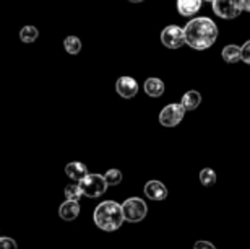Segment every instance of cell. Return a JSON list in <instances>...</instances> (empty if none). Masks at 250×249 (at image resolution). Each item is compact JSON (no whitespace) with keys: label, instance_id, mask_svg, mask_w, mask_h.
<instances>
[{"label":"cell","instance_id":"1","mask_svg":"<svg viewBox=\"0 0 250 249\" xmlns=\"http://www.w3.org/2000/svg\"><path fill=\"white\" fill-rule=\"evenodd\" d=\"M184 34H186V44L197 51H203V49L211 47L216 41L218 26L211 18L198 17L190 20L186 24Z\"/></svg>","mask_w":250,"mask_h":249},{"label":"cell","instance_id":"2","mask_svg":"<svg viewBox=\"0 0 250 249\" xmlns=\"http://www.w3.org/2000/svg\"><path fill=\"white\" fill-rule=\"evenodd\" d=\"M93 220L99 230H104V231L119 230L125 220L124 212H122V204H117L114 201L101 202L94 208Z\"/></svg>","mask_w":250,"mask_h":249},{"label":"cell","instance_id":"3","mask_svg":"<svg viewBox=\"0 0 250 249\" xmlns=\"http://www.w3.org/2000/svg\"><path fill=\"white\" fill-rule=\"evenodd\" d=\"M78 186L82 189L83 196L91 197V199L103 196L109 187L103 174H89V173L86 174V178H83L82 181L78 182Z\"/></svg>","mask_w":250,"mask_h":249},{"label":"cell","instance_id":"4","mask_svg":"<svg viewBox=\"0 0 250 249\" xmlns=\"http://www.w3.org/2000/svg\"><path fill=\"white\" fill-rule=\"evenodd\" d=\"M122 212L124 218L130 223H138L142 222L148 213L146 202L142 201L140 197H130L122 204Z\"/></svg>","mask_w":250,"mask_h":249},{"label":"cell","instance_id":"5","mask_svg":"<svg viewBox=\"0 0 250 249\" xmlns=\"http://www.w3.org/2000/svg\"><path fill=\"white\" fill-rule=\"evenodd\" d=\"M213 12L219 18L234 20L242 12V0H213Z\"/></svg>","mask_w":250,"mask_h":249},{"label":"cell","instance_id":"6","mask_svg":"<svg viewBox=\"0 0 250 249\" xmlns=\"http://www.w3.org/2000/svg\"><path fill=\"white\" fill-rule=\"evenodd\" d=\"M184 116H186V109H184L182 104H167L159 113V124L164 127H176L182 122Z\"/></svg>","mask_w":250,"mask_h":249},{"label":"cell","instance_id":"7","mask_svg":"<svg viewBox=\"0 0 250 249\" xmlns=\"http://www.w3.org/2000/svg\"><path fill=\"white\" fill-rule=\"evenodd\" d=\"M161 43L169 49H179L186 44V34L184 28L177 24H169L161 31Z\"/></svg>","mask_w":250,"mask_h":249},{"label":"cell","instance_id":"8","mask_svg":"<svg viewBox=\"0 0 250 249\" xmlns=\"http://www.w3.org/2000/svg\"><path fill=\"white\" fill-rule=\"evenodd\" d=\"M116 90H117V93L121 94L122 98L130 99V98L137 96V93H138V83L132 77H121L117 80V83H116Z\"/></svg>","mask_w":250,"mask_h":249},{"label":"cell","instance_id":"9","mask_svg":"<svg viewBox=\"0 0 250 249\" xmlns=\"http://www.w3.org/2000/svg\"><path fill=\"white\" fill-rule=\"evenodd\" d=\"M145 196L151 201H164L167 197V187L159 181H148L145 184Z\"/></svg>","mask_w":250,"mask_h":249},{"label":"cell","instance_id":"10","mask_svg":"<svg viewBox=\"0 0 250 249\" xmlns=\"http://www.w3.org/2000/svg\"><path fill=\"white\" fill-rule=\"evenodd\" d=\"M59 215L65 222H72L80 215V205L77 201H65L61 207H59Z\"/></svg>","mask_w":250,"mask_h":249},{"label":"cell","instance_id":"11","mask_svg":"<svg viewBox=\"0 0 250 249\" xmlns=\"http://www.w3.org/2000/svg\"><path fill=\"white\" fill-rule=\"evenodd\" d=\"M203 0H177V12L182 17H193L202 8Z\"/></svg>","mask_w":250,"mask_h":249},{"label":"cell","instance_id":"12","mask_svg":"<svg viewBox=\"0 0 250 249\" xmlns=\"http://www.w3.org/2000/svg\"><path fill=\"white\" fill-rule=\"evenodd\" d=\"M65 173H67V176L70 179H73V181H78L80 182L83 178H86L88 169H86V166L83 165V163L72 161V163H68V165L65 166Z\"/></svg>","mask_w":250,"mask_h":249},{"label":"cell","instance_id":"13","mask_svg":"<svg viewBox=\"0 0 250 249\" xmlns=\"http://www.w3.org/2000/svg\"><path fill=\"white\" fill-rule=\"evenodd\" d=\"M145 93L151 98H159L164 93V83L159 78H148L145 82Z\"/></svg>","mask_w":250,"mask_h":249},{"label":"cell","instance_id":"14","mask_svg":"<svg viewBox=\"0 0 250 249\" xmlns=\"http://www.w3.org/2000/svg\"><path fill=\"white\" fill-rule=\"evenodd\" d=\"M200 103H202V96H200L198 91H195V90H190L186 94L182 96V106L186 111H193V109H197L200 106Z\"/></svg>","mask_w":250,"mask_h":249},{"label":"cell","instance_id":"15","mask_svg":"<svg viewBox=\"0 0 250 249\" xmlns=\"http://www.w3.org/2000/svg\"><path fill=\"white\" fill-rule=\"evenodd\" d=\"M221 56L224 59V62L228 64H236L239 61H242V49L239 46H234V44H229L223 49Z\"/></svg>","mask_w":250,"mask_h":249},{"label":"cell","instance_id":"16","mask_svg":"<svg viewBox=\"0 0 250 249\" xmlns=\"http://www.w3.org/2000/svg\"><path fill=\"white\" fill-rule=\"evenodd\" d=\"M63 46H65V51H67L68 54H72V56H75V54H78L80 51H82V41H80L77 36L65 38Z\"/></svg>","mask_w":250,"mask_h":249},{"label":"cell","instance_id":"17","mask_svg":"<svg viewBox=\"0 0 250 249\" xmlns=\"http://www.w3.org/2000/svg\"><path fill=\"white\" fill-rule=\"evenodd\" d=\"M39 36V31L36 26H24L20 31V39L23 43H34Z\"/></svg>","mask_w":250,"mask_h":249},{"label":"cell","instance_id":"18","mask_svg":"<svg viewBox=\"0 0 250 249\" xmlns=\"http://www.w3.org/2000/svg\"><path fill=\"white\" fill-rule=\"evenodd\" d=\"M200 182L203 186H211V184L216 182V173L213 171L211 168H205L200 171Z\"/></svg>","mask_w":250,"mask_h":249},{"label":"cell","instance_id":"19","mask_svg":"<svg viewBox=\"0 0 250 249\" xmlns=\"http://www.w3.org/2000/svg\"><path fill=\"white\" fill-rule=\"evenodd\" d=\"M83 196L82 189H80L78 184H68L67 187H65V197H67V201H80V197Z\"/></svg>","mask_w":250,"mask_h":249},{"label":"cell","instance_id":"20","mask_svg":"<svg viewBox=\"0 0 250 249\" xmlns=\"http://www.w3.org/2000/svg\"><path fill=\"white\" fill-rule=\"evenodd\" d=\"M104 179H106L107 186H117V184L122 182V173L119 169H109V171L104 174Z\"/></svg>","mask_w":250,"mask_h":249},{"label":"cell","instance_id":"21","mask_svg":"<svg viewBox=\"0 0 250 249\" xmlns=\"http://www.w3.org/2000/svg\"><path fill=\"white\" fill-rule=\"evenodd\" d=\"M0 249H18V245L13 238L3 236V238H0Z\"/></svg>","mask_w":250,"mask_h":249},{"label":"cell","instance_id":"22","mask_svg":"<svg viewBox=\"0 0 250 249\" xmlns=\"http://www.w3.org/2000/svg\"><path fill=\"white\" fill-rule=\"evenodd\" d=\"M242 49V61L250 66V39L241 47Z\"/></svg>","mask_w":250,"mask_h":249},{"label":"cell","instance_id":"23","mask_svg":"<svg viewBox=\"0 0 250 249\" xmlns=\"http://www.w3.org/2000/svg\"><path fill=\"white\" fill-rule=\"evenodd\" d=\"M193 249H216V246L209 241H197L193 245Z\"/></svg>","mask_w":250,"mask_h":249},{"label":"cell","instance_id":"24","mask_svg":"<svg viewBox=\"0 0 250 249\" xmlns=\"http://www.w3.org/2000/svg\"><path fill=\"white\" fill-rule=\"evenodd\" d=\"M242 10L244 12H250V0H242Z\"/></svg>","mask_w":250,"mask_h":249},{"label":"cell","instance_id":"25","mask_svg":"<svg viewBox=\"0 0 250 249\" xmlns=\"http://www.w3.org/2000/svg\"><path fill=\"white\" fill-rule=\"evenodd\" d=\"M128 2H132V3H140V2H143V0H128Z\"/></svg>","mask_w":250,"mask_h":249},{"label":"cell","instance_id":"26","mask_svg":"<svg viewBox=\"0 0 250 249\" xmlns=\"http://www.w3.org/2000/svg\"><path fill=\"white\" fill-rule=\"evenodd\" d=\"M205 2H213V0H205Z\"/></svg>","mask_w":250,"mask_h":249}]
</instances>
